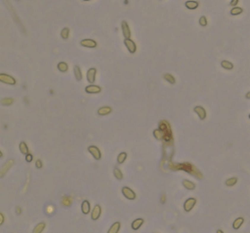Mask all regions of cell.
<instances>
[{"instance_id": "obj_35", "label": "cell", "mask_w": 250, "mask_h": 233, "mask_svg": "<svg viewBox=\"0 0 250 233\" xmlns=\"http://www.w3.org/2000/svg\"><path fill=\"white\" fill-rule=\"evenodd\" d=\"M14 102V99L12 98H4L1 99V105H11Z\"/></svg>"}, {"instance_id": "obj_25", "label": "cell", "mask_w": 250, "mask_h": 233, "mask_svg": "<svg viewBox=\"0 0 250 233\" xmlns=\"http://www.w3.org/2000/svg\"><path fill=\"white\" fill-rule=\"evenodd\" d=\"M221 66L223 68L227 69V70H231V69L234 68V65H233V62L227 61V60H224V61L221 62Z\"/></svg>"}, {"instance_id": "obj_33", "label": "cell", "mask_w": 250, "mask_h": 233, "mask_svg": "<svg viewBox=\"0 0 250 233\" xmlns=\"http://www.w3.org/2000/svg\"><path fill=\"white\" fill-rule=\"evenodd\" d=\"M61 36H62L63 39H65V40L69 39V29L68 28H63L62 31H61Z\"/></svg>"}, {"instance_id": "obj_39", "label": "cell", "mask_w": 250, "mask_h": 233, "mask_svg": "<svg viewBox=\"0 0 250 233\" xmlns=\"http://www.w3.org/2000/svg\"><path fill=\"white\" fill-rule=\"evenodd\" d=\"M35 166H36V168H38V169H41L42 168V161L41 160H36V162H35Z\"/></svg>"}, {"instance_id": "obj_23", "label": "cell", "mask_w": 250, "mask_h": 233, "mask_svg": "<svg viewBox=\"0 0 250 233\" xmlns=\"http://www.w3.org/2000/svg\"><path fill=\"white\" fill-rule=\"evenodd\" d=\"M73 72H74V76H75L76 80L80 81L82 79V72H81L80 68H79L78 65H75L74 68H73Z\"/></svg>"}, {"instance_id": "obj_6", "label": "cell", "mask_w": 250, "mask_h": 233, "mask_svg": "<svg viewBox=\"0 0 250 233\" xmlns=\"http://www.w3.org/2000/svg\"><path fill=\"white\" fill-rule=\"evenodd\" d=\"M121 191H122V194L124 195L125 198H127L128 200H134V199H136V193L130 187L124 186V187H122Z\"/></svg>"}, {"instance_id": "obj_5", "label": "cell", "mask_w": 250, "mask_h": 233, "mask_svg": "<svg viewBox=\"0 0 250 233\" xmlns=\"http://www.w3.org/2000/svg\"><path fill=\"white\" fill-rule=\"evenodd\" d=\"M88 151L90 152V154H91L93 157L96 159V160H100V159L102 158V152L99 149V147H97V146L90 145L88 147Z\"/></svg>"}, {"instance_id": "obj_13", "label": "cell", "mask_w": 250, "mask_h": 233, "mask_svg": "<svg viewBox=\"0 0 250 233\" xmlns=\"http://www.w3.org/2000/svg\"><path fill=\"white\" fill-rule=\"evenodd\" d=\"M96 73H97V70H96L95 68H91L88 69L87 71V80L90 84H93L96 80Z\"/></svg>"}, {"instance_id": "obj_36", "label": "cell", "mask_w": 250, "mask_h": 233, "mask_svg": "<svg viewBox=\"0 0 250 233\" xmlns=\"http://www.w3.org/2000/svg\"><path fill=\"white\" fill-rule=\"evenodd\" d=\"M199 25H201V26H206L207 25V19H206V17L205 16H201L200 18H199Z\"/></svg>"}, {"instance_id": "obj_7", "label": "cell", "mask_w": 250, "mask_h": 233, "mask_svg": "<svg viewBox=\"0 0 250 233\" xmlns=\"http://www.w3.org/2000/svg\"><path fill=\"white\" fill-rule=\"evenodd\" d=\"M196 204V199L195 198H189L187 199L184 203V210L186 212H191Z\"/></svg>"}, {"instance_id": "obj_30", "label": "cell", "mask_w": 250, "mask_h": 233, "mask_svg": "<svg viewBox=\"0 0 250 233\" xmlns=\"http://www.w3.org/2000/svg\"><path fill=\"white\" fill-rule=\"evenodd\" d=\"M113 175H114L115 179H117L118 181H121L123 179V174L119 168H114V170H113Z\"/></svg>"}, {"instance_id": "obj_26", "label": "cell", "mask_w": 250, "mask_h": 233, "mask_svg": "<svg viewBox=\"0 0 250 233\" xmlns=\"http://www.w3.org/2000/svg\"><path fill=\"white\" fill-rule=\"evenodd\" d=\"M243 12V9L241 7H238V6H235V7H233L231 9V12H230V14L232 16H238L242 14Z\"/></svg>"}, {"instance_id": "obj_40", "label": "cell", "mask_w": 250, "mask_h": 233, "mask_svg": "<svg viewBox=\"0 0 250 233\" xmlns=\"http://www.w3.org/2000/svg\"><path fill=\"white\" fill-rule=\"evenodd\" d=\"M239 2V0H232L231 2H230V5L232 6V7H235V6H238Z\"/></svg>"}, {"instance_id": "obj_47", "label": "cell", "mask_w": 250, "mask_h": 233, "mask_svg": "<svg viewBox=\"0 0 250 233\" xmlns=\"http://www.w3.org/2000/svg\"><path fill=\"white\" fill-rule=\"evenodd\" d=\"M248 117H249V119H250V114H249V115H248Z\"/></svg>"}, {"instance_id": "obj_18", "label": "cell", "mask_w": 250, "mask_h": 233, "mask_svg": "<svg viewBox=\"0 0 250 233\" xmlns=\"http://www.w3.org/2000/svg\"><path fill=\"white\" fill-rule=\"evenodd\" d=\"M143 224H144V219L143 218H136L135 221H133L131 227L133 230H138V229L143 225Z\"/></svg>"}, {"instance_id": "obj_34", "label": "cell", "mask_w": 250, "mask_h": 233, "mask_svg": "<svg viewBox=\"0 0 250 233\" xmlns=\"http://www.w3.org/2000/svg\"><path fill=\"white\" fill-rule=\"evenodd\" d=\"M62 203H63V205L66 206V207H69V206H71V203H72V199H71V197H69V196H65V197L63 198Z\"/></svg>"}, {"instance_id": "obj_22", "label": "cell", "mask_w": 250, "mask_h": 233, "mask_svg": "<svg viewBox=\"0 0 250 233\" xmlns=\"http://www.w3.org/2000/svg\"><path fill=\"white\" fill-rule=\"evenodd\" d=\"M120 222H114L111 227H109V229L108 230V233H117L119 231V229H120Z\"/></svg>"}, {"instance_id": "obj_21", "label": "cell", "mask_w": 250, "mask_h": 233, "mask_svg": "<svg viewBox=\"0 0 250 233\" xmlns=\"http://www.w3.org/2000/svg\"><path fill=\"white\" fill-rule=\"evenodd\" d=\"M243 222H244V218H243L239 217L238 218H235V221H234V224H233V227H234V229H235V230H238V229H239V228L241 227V225L243 224Z\"/></svg>"}, {"instance_id": "obj_16", "label": "cell", "mask_w": 250, "mask_h": 233, "mask_svg": "<svg viewBox=\"0 0 250 233\" xmlns=\"http://www.w3.org/2000/svg\"><path fill=\"white\" fill-rule=\"evenodd\" d=\"M198 5H199V3L198 1H195V0H189V1H186V3H185V6L189 10L198 9Z\"/></svg>"}, {"instance_id": "obj_20", "label": "cell", "mask_w": 250, "mask_h": 233, "mask_svg": "<svg viewBox=\"0 0 250 233\" xmlns=\"http://www.w3.org/2000/svg\"><path fill=\"white\" fill-rule=\"evenodd\" d=\"M182 184L185 188L188 189V190H194L195 188V184H194V182L191 181H188V179H184V181H182Z\"/></svg>"}, {"instance_id": "obj_14", "label": "cell", "mask_w": 250, "mask_h": 233, "mask_svg": "<svg viewBox=\"0 0 250 233\" xmlns=\"http://www.w3.org/2000/svg\"><path fill=\"white\" fill-rule=\"evenodd\" d=\"M194 110L196 114L198 115V117L200 120H204V119L206 118V110H205L204 107H202V106H200V105H198L194 108Z\"/></svg>"}, {"instance_id": "obj_8", "label": "cell", "mask_w": 250, "mask_h": 233, "mask_svg": "<svg viewBox=\"0 0 250 233\" xmlns=\"http://www.w3.org/2000/svg\"><path fill=\"white\" fill-rule=\"evenodd\" d=\"M124 44L126 46V48L128 49V51L131 53V54H134L137 50V46H136L135 42L131 40L130 38H124Z\"/></svg>"}, {"instance_id": "obj_27", "label": "cell", "mask_w": 250, "mask_h": 233, "mask_svg": "<svg viewBox=\"0 0 250 233\" xmlns=\"http://www.w3.org/2000/svg\"><path fill=\"white\" fill-rule=\"evenodd\" d=\"M58 69H59V71H61V72H66L68 71V69H69V65L66 62H60L59 64H58Z\"/></svg>"}, {"instance_id": "obj_29", "label": "cell", "mask_w": 250, "mask_h": 233, "mask_svg": "<svg viewBox=\"0 0 250 233\" xmlns=\"http://www.w3.org/2000/svg\"><path fill=\"white\" fill-rule=\"evenodd\" d=\"M126 158H127V153L126 152H121L119 153L117 156V163L118 164H123L125 162Z\"/></svg>"}, {"instance_id": "obj_15", "label": "cell", "mask_w": 250, "mask_h": 233, "mask_svg": "<svg viewBox=\"0 0 250 233\" xmlns=\"http://www.w3.org/2000/svg\"><path fill=\"white\" fill-rule=\"evenodd\" d=\"M153 137L158 141H163V139H165V134L161 129L158 128L153 131Z\"/></svg>"}, {"instance_id": "obj_31", "label": "cell", "mask_w": 250, "mask_h": 233, "mask_svg": "<svg viewBox=\"0 0 250 233\" xmlns=\"http://www.w3.org/2000/svg\"><path fill=\"white\" fill-rule=\"evenodd\" d=\"M238 178H235V177H234V178H230V179H228L226 181V185L227 186H234L235 184H236V182H238Z\"/></svg>"}, {"instance_id": "obj_10", "label": "cell", "mask_w": 250, "mask_h": 233, "mask_svg": "<svg viewBox=\"0 0 250 233\" xmlns=\"http://www.w3.org/2000/svg\"><path fill=\"white\" fill-rule=\"evenodd\" d=\"M101 215H102V207L100 205H96L91 212V218L93 221H97L101 217Z\"/></svg>"}, {"instance_id": "obj_43", "label": "cell", "mask_w": 250, "mask_h": 233, "mask_svg": "<svg viewBox=\"0 0 250 233\" xmlns=\"http://www.w3.org/2000/svg\"><path fill=\"white\" fill-rule=\"evenodd\" d=\"M21 211H22L21 208H20V207H17V213H18V214H21V213H22Z\"/></svg>"}, {"instance_id": "obj_17", "label": "cell", "mask_w": 250, "mask_h": 233, "mask_svg": "<svg viewBox=\"0 0 250 233\" xmlns=\"http://www.w3.org/2000/svg\"><path fill=\"white\" fill-rule=\"evenodd\" d=\"M112 111V109L111 106H102V107H100L98 109V114L101 116H105V115L109 114Z\"/></svg>"}, {"instance_id": "obj_42", "label": "cell", "mask_w": 250, "mask_h": 233, "mask_svg": "<svg viewBox=\"0 0 250 233\" xmlns=\"http://www.w3.org/2000/svg\"><path fill=\"white\" fill-rule=\"evenodd\" d=\"M165 202V195L163 194V195H161V203H164Z\"/></svg>"}, {"instance_id": "obj_3", "label": "cell", "mask_w": 250, "mask_h": 233, "mask_svg": "<svg viewBox=\"0 0 250 233\" xmlns=\"http://www.w3.org/2000/svg\"><path fill=\"white\" fill-rule=\"evenodd\" d=\"M14 159H9L7 162L4 163V165H2L1 169H0V178H3L5 176V174L7 173L13 165H14Z\"/></svg>"}, {"instance_id": "obj_1", "label": "cell", "mask_w": 250, "mask_h": 233, "mask_svg": "<svg viewBox=\"0 0 250 233\" xmlns=\"http://www.w3.org/2000/svg\"><path fill=\"white\" fill-rule=\"evenodd\" d=\"M178 168H179V169H182V170H185V171H187L188 173H190V174L195 176L196 178L202 179L201 173L199 172L198 170L196 169L195 167H194V166H192V164H190V163H183V164H179Z\"/></svg>"}, {"instance_id": "obj_32", "label": "cell", "mask_w": 250, "mask_h": 233, "mask_svg": "<svg viewBox=\"0 0 250 233\" xmlns=\"http://www.w3.org/2000/svg\"><path fill=\"white\" fill-rule=\"evenodd\" d=\"M164 79L167 82L171 83V84H175V82H176L175 77L172 74H170V73H166V74H164Z\"/></svg>"}, {"instance_id": "obj_12", "label": "cell", "mask_w": 250, "mask_h": 233, "mask_svg": "<svg viewBox=\"0 0 250 233\" xmlns=\"http://www.w3.org/2000/svg\"><path fill=\"white\" fill-rule=\"evenodd\" d=\"M80 45L86 48H95L97 46V42L94 39H83L80 41Z\"/></svg>"}, {"instance_id": "obj_4", "label": "cell", "mask_w": 250, "mask_h": 233, "mask_svg": "<svg viewBox=\"0 0 250 233\" xmlns=\"http://www.w3.org/2000/svg\"><path fill=\"white\" fill-rule=\"evenodd\" d=\"M0 81L2 83L8 85H16V79L11 75L5 74V73H0Z\"/></svg>"}, {"instance_id": "obj_2", "label": "cell", "mask_w": 250, "mask_h": 233, "mask_svg": "<svg viewBox=\"0 0 250 233\" xmlns=\"http://www.w3.org/2000/svg\"><path fill=\"white\" fill-rule=\"evenodd\" d=\"M159 129H161L165 134V141H171L172 139V130H171V126H170L169 122L166 120H162L159 122Z\"/></svg>"}, {"instance_id": "obj_45", "label": "cell", "mask_w": 250, "mask_h": 233, "mask_svg": "<svg viewBox=\"0 0 250 233\" xmlns=\"http://www.w3.org/2000/svg\"><path fill=\"white\" fill-rule=\"evenodd\" d=\"M0 156H1V157H3V152H2V151L0 152Z\"/></svg>"}, {"instance_id": "obj_19", "label": "cell", "mask_w": 250, "mask_h": 233, "mask_svg": "<svg viewBox=\"0 0 250 233\" xmlns=\"http://www.w3.org/2000/svg\"><path fill=\"white\" fill-rule=\"evenodd\" d=\"M90 210H91V207H90V203L87 200H84L81 204V212L82 214L87 215L90 213Z\"/></svg>"}, {"instance_id": "obj_44", "label": "cell", "mask_w": 250, "mask_h": 233, "mask_svg": "<svg viewBox=\"0 0 250 233\" xmlns=\"http://www.w3.org/2000/svg\"><path fill=\"white\" fill-rule=\"evenodd\" d=\"M245 97H246V99H250V92H248L247 94L245 95Z\"/></svg>"}, {"instance_id": "obj_38", "label": "cell", "mask_w": 250, "mask_h": 233, "mask_svg": "<svg viewBox=\"0 0 250 233\" xmlns=\"http://www.w3.org/2000/svg\"><path fill=\"white\" fill-rule=\"evenodd\" d=\"M54 207H53V206H48L47 208H46V213H48L49 215H51L53 212H54Z\"/></svg>"}, {"instance_id": "obj_24", "label": "cell", "mask_w": 250, "mask_h": 233, "mask_svg": "<svg viewBox=\"0 0 250 233\" xmlns=\"http://www.w3.org/2000/svg\"><path fill=\"white\" fill-rule=\"evenodd\" d=\"M19 149H20V151H21V153H23V154H25V155L29 153V149L28 147V144H26L25 142H22L21 144H20Z\"/></svg>"}, {"instance_id": "obj_37", "label": "cell", "mask_w": 250, "mask_h": 233, "mask_svg": "<svg viewBox=\"0 0 250 233\" xmlns=\"http://www.w3.org/2000/svg\"><path fill=\"white\" fill-rule=\"evenodd\" d=\"M33 159V156L31 153H28V154L26 155V162H31Z\"/></svg>"}, {"instance_id": "obj_11", "label": "cell", "mask_w": 250, "mask_h": 233, "mask_svg": "<svg viewBox=\"0 0 250 233\" xmlns=\"http://www.w3.org/2000/svg\"><path fill=\"white\" fill-rule=\"evenodd\" d=\"M121 28H122V34H123V36H124V38L131 37V30H130L127 22L123 21L121 23Z\"/></svg>"}, {"instance_id": "obj_9", "label": "cell", "mask_w": 250, "mask_h": 233, "mask_svg": "<svg viewBox=\"0 0 250 233\" xmlns=\"http://www.w3.org/2000/svg\"><path fill=\"white\" fill-rule=\"evenodd\" d=\"M102 88L98 85H94V84H90L88 86H86L85 88V92L88 93V94H99L101 93Z\"/></svg>"}, {"instance_id": "obj_28", "label": "cell", "mask_w": 250, "mask_h": 233, "mask_svg": "<svg viewBox=\"0 0 250 233\" xmlns=\"http://www.w3.org/2000/svg\"><path fill=\"white\" fill-rule=\"evenodd\" d=\"M45 226H46L45 222H40V224H38L34 227V229H33V233H41L45 229Z\"/></svg>"}, {"instance_id": "obj_46", "label": "cell", "mask_w": 250, "mask_h": 233, "mask_svg": "<svg viewBox=\"0 0 250 233\" xmlns=\"http://www.w3.org/2000/svg\"><path fill=\"white\" fill-rule=\"evenodd\" d=\"M83 1H90V0H83Z\"/></svg>"}, {"instance_id": "obj_41", "label": "cell", "mask_w": 250, "mask_h": 233, "mask_svg": "<svg viewBox=\"0 0 250 233\" xmlns=\"http://www.w3.org/2000/svg\"><path fill=\"white\" fill-rule=\"evenodd\" d=\"M4 215H3V213H0V225L3 224V222H4Z\"/></svg>"}]
</instances>
